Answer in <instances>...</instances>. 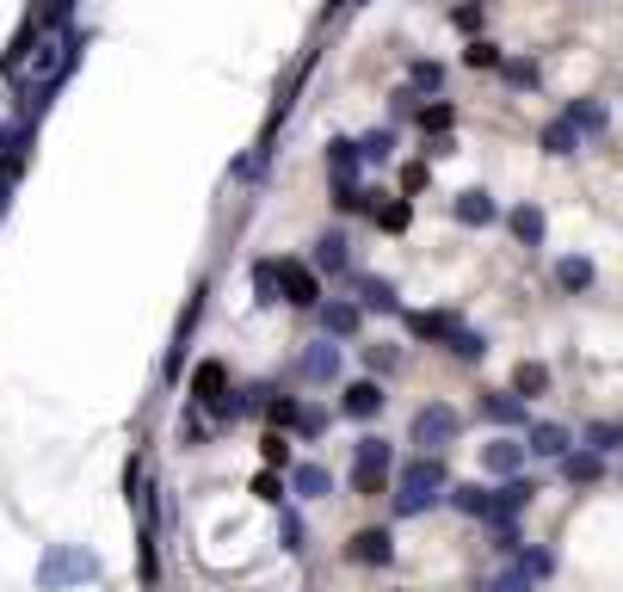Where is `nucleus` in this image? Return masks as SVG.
<instances>
[{
  "label": "nucleus",
  "mask_w": 623,
  "mask_h": 592,
  "mask_svg": "<svg viewBox=\"0 0 623 592\" xmlns=\"http://www.w3.org/2000/svg\"><path fill=\"white\" fill-rule=\"evenodd\" d=\"M93 574H99V562H93L87 549H50L44 568H38V586L44 592H62V586H87Z\"/></svg>",
  "instance_id": "obj_3"
},
{
  "label": "nucleus",
  "mask_w": 623,
  "mask_h": 592,
  "mask_svg": "<svg viewBox=\"0 0 623 592\" xmlns=\"http://www.w3.org/2000/svg\"><path fill=\"white\" fill-rule=\"evenodd\" d=\"M408 81H414V87H426V93H432V87H438V81H445V68H438V62H414V68H408Z\"/></svg>",
  "instance_id": "obj_37"
},
{
  "label": "nucleus",
  "mask_w": 623,
  "mask_h": 592,
  "mask_svg": "<svg viewBox=\"0 0 623 592\" xmlns=\"http://www.w3.org/2000/svg\"><path fill=\"white\" fill-rule=\"evenodd\" d=\"M278 296L284 303H297V309H321L327 296H321V272L303 266V259H278Z\"/></svg>",
  "instance_id": "obj_4"
},
{
  "label": "nucleus",
  "mask_w": 623,
  "mask_h": 592,
  "mask_svg": "<svg viewBox=\"0 0 623 592\" xmlns=\"http://www.w3.org/2000/svg\"><path fill=\"white\" fill-rule=\"evenodd\" d=\"M451 506L469 512V518H494V494L475 488V481H457V488H451Z\"/></svg>",
  "instance_id": "obj_21"
},
{
  "label": "nucleus",
  "mask_w": 623,
  "mask_h": 592,
  "mask_svg": "<svg viewBox=\"0 0 623 592\" xmlns=\"http://www.w3.org/2000/svg\"><path fill=\"white\" fill-rule=\"evenodd\" d=\"M327 161H334V173H352L364 155H358V142H352V136H334V142H327Z\"/></svg>",
  "instance_id": "obj_30"
},
{
  "label": "nucleus",
  "mask_w": 623,
  "mask_h": 592,
  "mask_svg": "<svg viewBox=\"0 0 623 592\" xmlns=\"http://www.w3.org/2000/svg\"><path fill=\"white\" fill-rule=\"evenodd\" d=\"M549 389V370L543 364H519L512 370V395H543Z\"/></svg>",
  "instance_id": "obj_28"
},
{
  "label": "nucleus",
  "mask_w": 623,
  "mask_h": 592,
  "mask_svg": "<svg viewBox=\"0 0 623 592\" xmlns=\"http://www.w3.org/2000/svg\"><path fill=\"white\" fill-rule=\"evenodd\" d=\"M408 333H414V340H451L457 315L451 309H420V315H408Z\"/></svg>",
  "instance_id": "obj_15"
},
{
  "label": "nucleus",
  "mask_w": 623,
  "mask_h": 592,
  "mask_svg": "<svg viewBox=\"0 0 623 592\" xmlns=\"http://www.w3.org/2000/svg\"><path fill=\"white\" fill-rule=\"evenodd\" d=\"M253 494H260V500H284V488H278V475H253Z\"/></svg>",
  "instance_id": "obj_40"
},
{
  "label": "nucleus",
  "mask_w": 623,
  "mask_h": 592,
  "mask_svg": "<svg viewBox=\"0 0 623 592\" xmlns=\"http://www.w3.org/2000/svg\"><path fill=\"white\" fill-rule=\"evenodd\" d=\"M451 216L463 222V229H488V222H494V198L488 192H457L451 198Z\"/></svg>",
  "instance_id": "obj_11"
},
{
  "label": "nucleus",
  "mask_w": 623,
  "mask_h": 592,
  "mask_svg": "<svg viewBox=\"0 0 623 592\" xmlns=\"http://www.w3.org/2000/svg\"><path fill=\"white\" fill-rule=\"evenodd\" d=\"M562 118H568L574 130H586V136H605V105H599V99H574Z\"/></svg>",
  "instance_id": "obj_23"
},
{
  "label": "nucleus",
  "mask_w": 623,
  "mask_h": 592,
  "mask_svg": "<svg viewBox=\"0 0 623 592\" xmlns=\"http://www.w3.org/2000/svg\"><path fill=\"white\" fill-rule=\"evenodd\" d=\"M414 118H420V130H432V136H445V130H451V118H457V111H451L445 99H432V105H420V111H414Z\"/></svg>",
  "instance_id": "obj_29"
},
{
  "label": "nucleus",
  "mask_w": 623,
  "mask_h": 592,
  "mask_svg": "<svg viewBox=\"0 0 623 592\" xmlns=\"http://www.w3.org/2000/svg\"><path fill=\"white\" fill-rule=\"evenodd\" d=\"M284 543H290V549H303V525H297V512H284Z\"/></svg>",
  "instance_id": "obj_42"
},
{
  "label": "nucleus",
  "mask_w": 623,
  "mask_h": 592,
  "mask_svg": "<svg viewBox=\"0 0 623 592\" xmlns=\"http://www.w3.org/2000/svg\"><path fill=\"white\" fill-rule=\"evenodd\" d=\"M562 475L574 481V488H586V481L605 475V457H599V451H568V457H562Z\"/></svg>",
  "instance_id": "obj_22"
},
{
  "label": "nucleus",
  "mask_w": 623,
  "mask_h": 592,
  "mask_svg": "<svg viewBox=\"0 0 623 592\" xmlns=\"http://www.w3.org/2000/svg\"><path fill=\"white\" fill-rule=\"evenodd\" d=\"M445 494H451V481H445V463H438V457L401 463V475H395V512H401V518H414V512H426V506H438Z\"/></svg>",
  "instance_id": "obj_1"
},
{
  "label": "nucleus",
  "mask_w": 623,
  "mask_h": 592,
  "mask_svg": "<svg viewBox=\"0 0 623 592\" xmlns=\"http://www.w3.org/2000/svg\"><path fill=\"white\" fill-rule=\"evenodd\" d=\"M445 352L463 358V364H482V358H488V340H482V333H469V327H457L451 340H445Z\"/></svg>",
  "instance_id": "obj_25"
},
{
  "label": "nucleus",
  "mask_w": 623,
  "mask_h": 592,
  "mask_svg": "<svg viewBox=\"0 0 623 592\" xmlns=\"http://www.w3.org/2000/svg\"><path fill=\"white\" fill-rule=\"evenodd\" d=\"M500 74H506L512 87H537V62H525V56L519 62H500Z\"/></svg>",
  "instance_id": "obj_35"
},
{
  "label": "nucleus",
  "mask_w": 623,
  "mask_h": 592,
  "mask_svg": "<svg viewBox=\"0 0 623 592\" xmlns=\"http://www.w3.org/2000/svg\"><path fill=\"white\" fill-rule=\"evenodd\" d=\"M290 426H297L303 438H321L327 432V414H321V407H297V420H290Z\"/></svg>",
  "instance_id": "obj_34"
},
{
  "label": "nucleus",
  "mask_w": 623,
  "mask_h": 592,
  "mask_svg": "<svg viewBox=\"0 0 623 592\" xmlns=\"http://www.w3.org/2000/svg\"><path fill=\"white\" fill-rule=\"evenodd\" d=\"M340 414H346V420H377V414H383V389H377V383H346Z\"/></svg>",
  "instance_id": "obj_8"
},
{
  "label": "nucleus",
  "mask_w": 623,
  "mask_h": 592,
  "mask_svg": "<svg viewBox=\"0 0 623 592\" xmlns=\"http://www.w3.org/2000/svg\"><path fill=\"white\" fill-rule=\"evenodd\" d=\"M543 148H549V155H574V124H568V118H556V124L543 130Z\"/></svg>",
  "instance_id": "obj_31"
},
{
  "label": "nucleus",
  "mask_w": 623,
  "mask_h": 592,
  "mask_svg": "<svg viewBox=\"0 0 623 592\" xmlns=\"http://www.w3.org/2000/svg\"><path fill=\"white\" fill-rule=\"evenodd\" d=\"M556 290H568V296H586V290H593V259H580V253L556 259Z\"/></svg>",
  "instance_id": "obj_14"
},
{
  "label": "nucleus",
  "mask_w": 623,
  "mask_h": 592,
  "mask_svg": "<svg viewBox=\"0 0 623 592\" xmlns=\"http://www.w3.org/2000/svg\"><path fill=\"white\" fill-rule=\"evenodd\" d=\"M223 389H229L223 364H198V370H192V395H198L204 407H223Z\"/></svg>",
  "instance_id": "obj_17"
},
{
  "label": "nucleus",
  "mask_w": 623,
  "mask_h": 592,
  "mask_svg": "<svg viewBox=\"0 0 623 592\" xmlns=\"http://www.w3.org/2000/svg\"><path fill=\"white\" fill-rule=\"evenodd\" d=\"M290 488H297V500H327V469L321 463H303L297 475H290Z\"/></svg>",
  "instance_id": "obj_26"
},
{
  "label": "nucleus",
  "mask_w": 623,
  "mask_h": 592,
  "mask_svg": "<svg viewBox=\"0 0 623 592\" xmlns=\"http://www.w3.org/2000/svg\"><path fill=\"white\" fill-rule=\"evenodd\" d=\"M377 222H383L389 235H401V229L414 222V204H408V198H401V204H377Z\"/></svg>",
  "instance_id": "obj_32"
},
{
  "label": "nucleus",
  "mask_w": 623,
  "mask_h": 592,
  "mask_svg": "<svg viewBox=\"0 0 623 592\" xmlns=\"http://www.w3.org/2000/svg\"><path fill=\"white\" fill-rule=\"evenodd\" d=\"M358 321H364L358 303H321V327L334 333V340H340V333H358Z\"/></svg>",
  "instance_id": "obj_24"
},
{
  "label": "nucleus",
  "mask_w": 623,
  "mask_h": 592,
  "mask_svg": "<svg viewBox=\"0 0 623 592\" xmlns=\"http://www.w3.org/2000/svg\"><path fill=\"white\" fill-rule=\"evenodd\" d=\"M383 475H389V438H358V451H352V488L358 494H383Z\"/></svg>",
  "instance_id": "obj_5"
},
{
  "label": "nucleus",
  "mask_w": 623,
  "mask_h": 592,
  "mask_svg": "<svg viewBox=\"0 0 623 592\" xmlns=\"http://www.w3.org/2000/svg\"><path fill=\"white\" fill-rule=\"evenodd\" d=\"M303 377H309V383H334V377H340V346H334V340H315V346L303 352Z\"/></svg>",
  "instance_id": "obj_9"
},
{
  "label": "nucleus",
  "mask_w": 623,
  "mask_h": 592,
  "mask_svg": "<svg viewBox=\"0 0 623 592\" xmlns=\"http://www.w3.org/2000/svg\"><path fill=\"white\" fill-rule=\"evenodd\" d=\"M482 463H488V475H519V463H525V444H512V438H494L488 451H482Z\"/></svg>",
  "instance_id": "obj_19"
},
{
  "label": "nucleus",
  "mask_w": 623,
  "mask_h": 592,
  "mask_svg": "<svg viewBox=\"0 0 623 592\" xmlns=\"http://www.w3.org/2000/svg\"><path fill=\"white\" fill-rule=\"evenodd\" d=\"M346 7H364V0H327V13H346Z\"/></svg>",
  "instance_id": "obj_44"
},
{
  "label": "nucleus",
  "mask_w": 623,
  "mask_h": 592,
  "mask_svg": "<svg viewBox=\"0 0 623 592\" xmlns=\"http://www.w3.org/2000/svg\"><path fill=\"white\" fill-rule=\"evenodd\" d=\"M334 210H346V216L358 210V216H364V210H377V192L352 185V173H334Z\"/></svg>",
  "instance_id": "obj_16"
},
{
  "label": "nucleus",
  "mask_w": 623,
  "mask_h": 592,
  "mask_svg": "<svg viewBox=\"0 0 623 592\" xmlns=\"http://www.w3.org/2000/svg\"><path fill=\"white\" fill-rule=\"evenodd\" d=\"M389 148H395V136H389V130H371V136L358 142V155H364V161H389Z\"/></svg>",
  "instance_id": "obj_33"
},
{
  "label": "nucleus",
  "mask_w": 623,
  "mask_h": 592,
  "mask_svg": "<svg viewBox=\"0 0 623 592\" xmlns=\"http://www.w3.org/2000/svg\"><path fill=\"white\" fill-rule=\"evenodd\" d=\"M457 432H463V414L457 407H445V401H426L420 414H414V444L426 457H438L445 444H457Z\"/></svg>",
  "instance_id": "obj_2"
},
{
  "label": "nucleus",
  "mask_w": 623,
  "mask_h": 592,
  "mask_svg": "<svg viewBox=\"0 0 623 592\" xmlns=\"http://www.w3.org/2000/svg\"><path fill=\"white\" fill-rule=\"evenodd\" d=\"M482 414H488L494 426H525V395L500 389V395H488V401H482Z\"/></svg>",
  "instance_id": "obj_18"
},
{
  "label": "nucleus",
  "mask_w": 623,
  "mask_h": 592,
  "mask_svg": "<svg viewBox=\"0 0 623 592\" xmlns=\"http://www.w3.org/2000/svg\"><path fill=\"white\" fill-rule=\"evenodd\" d=\"M315 266H321V272H352V241H346L340 229H327V235L315 241Z\"/></svg>",
  "instance_id": "obj_13"
},
{
  "label": "nucleus",
  "mask_w": 623,
  "mask_h": 592,
  "mask_svg": "<svg viewBox=\"0 0 623 592\" xmlns=\"http://www.w3.org/2000/svg\"><path fill=\"white\" fill-rule=\"evenodd\" d=\"M617 444H623V426H617V420H593V426H586V451H599V457H611V451H617Z\"/></svg>",
  "instance_id": "obj_27"
},
{
  "label": "nucleus",
  "mask_w": 623,
  "mask_h": 592,
  "mask_svg": "<svg viewBox=\"0 0 623 592\" xmlns=\"http://www.w3.org/2000/svg\"><path fill=\"white\" fill-rule=\"evenodd\" d=\"M346 555H352V562H364V568H389L395 562V543H389V531H352Z\"/></svg>",
  "instance_id": "obj_7"
},
{
  "label": "nucleus",
  "mask_w": 623,
  "mask_h": 592,
  "mask_svg": "<svg viewBox=\"0 0 623 592\" xmlns=\"http://www.w3.org/2000/svg\"><path fill=\"white\" fill-rule=\"evenodd\" d=\"M260 451H266V463H284V438L272 432V438H260Z\"/></svg>",
  "instance_id": "obj_43"
},
{
  "label": "nucleus",
  "mask_w": 623,
  "mask_h": 592,
  "mask_svg": "<svg viewBox=\"0 0 623 592\" xmlns=\"http://www.w3.org/2000/svg\"><path fill=\"white\" fill-rule=\"evenodd\" d=\"M426 185V161H414V167H401V192H420Z\"/></svg>",
  "instance_id": "obj_39"
},
{
  "label": "nucleus",
  "mask_w": 623,
  "mask_h": 592,
  "mask_svg": "<svg viewBox=\"0 0 623 592\" xmlns=\"http://www.w3.org/2000/svg\"><path fill=\"white\" fill-rule=\"evenodd\" d=\"M364 358H371V370H395V346H364Z\"/></svg>",
  "instance_id": "obj_38"
},
{
  "label": "nucleus",
  "mask_w": 623,
  "mask_h": 592,
  "mask_svg": "<svg viewBox=\"0 0 623 592\" xmlns=\"http://www.w3.org/2000/svg\"><path fill=\"white\" fill-rule=\"evenodd\" d=\"M500 56H494V44H469V68H494Z\"/></svg>",
  "instance_id": "obj_41"
},
{
  "label": "nucleus",
  "mask_w": 623,
  "mask_h": 592,
  "mask_svg": "<svg viewBox=\"0 0 623 592\" xmlns=\"http://www.w3.org/2000/svg\"><path fill=\"white\" fill-rule=\"evenodd\" d=\"M531 494H537V488H531L525 475H506V488H494V518H506V512H525V506H531Z\"/></svg>",
  "instance_id": "obj_20"
},
{
  "label": "nucleus",
  "mask_w": 623,
  "mask_h": 592,
  "mask_svg": "<svg viewBox=\"0 0 623 592\" xmlns=\"http://www.w3.org/2000/svg\"><path fill=\"white\" fill-rule=\"evenodd\" d=\"M525 451H531V457H549V463H562V457L574 451V432H568V426H537Z\"/></svg>",
  "instance_id": "obj_12"
},
{
  "label": "nucleus",
  "mask_w": 623,
  "mask_h": 592,
  "mask_svg": "<svg viewBox=\"0 0 623 592\" xmlns=\"http://www.w3.org/2000/svg\"><path fill=\"white\" fill-rule=\"evenodd\" d=\"M488 592H531V574H525L519 562H512V568H506V574H500V580H494Z\"/></svg>",
  "instance_id": "obj_36"
},
{
  "label": "nucleus",
  "mask_w": 623,
  "mask_h": 592,
  "mask_svg": "<svg viewBox=\"0 0 623 592\" xmlns=\"http://www.w3.org/2000/svg\"><path fill=\"white\" fill-rule=\"evenodd\" d=\"M506 229H512V241H519V247H543V210L537 204H512L506 210Z\"/></svg>",
  "instance_id": "obj_10"
},
{
  "label": "nucleus",
  "mask_w": 623,
  "mask_h": 592,
  "mask_svg": "<svg viewBox=\"0 0 623 592\" xmlns=\"http://www.w3.org/2000/svg\"><path fill=\"white\" fill-rule=\"evenodd\" d=\"M352 296H358V309L364 315H395V284L389 278H371V272H352Z\"/></svg>",
  "instance_id": "obj_6"
}]
</instances>
